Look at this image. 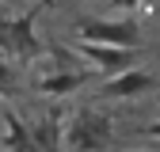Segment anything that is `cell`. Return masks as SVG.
<instances>
[{"label":"cell","mask_w":160,"mask_h":152,"mask_svg":"<svg viewBox=\"0 0 160 152\" xmlns=\"http://www.w3.org/2000/svg\"><path fill=\"white\" fill-rule=\"evenodd\" d=\"M65 152H107L114 145V122L99 107H76L61 126Z\"/></svg>","instance_id":"6da1fadb"},{"label":"cell","mask_w":160,"mask_h":152,"mask_svg":"<svg viewBox=\"0 0 160 152\" xmlns=\"http://www.w3.org/2000/svg\"><path fill=\"white\" fill-rule=\"evenodd\" d=\"M76 42H95V46H114V50H141V23L137 19H80L76 23Z\"/></svg>","instance_id":"7a4b0ae2"},{"label":"cell","mask_w":160,"mask_h":152,"mask_svg":"<svg viewBox=\"0 0 160 152\" xmlns=\"http://www.w3.org/2000/svg\"><path fill=\"white\" fill-rule=\"evenodd\" d=\"M0 50L12 61H34L42 53V42L34 34V19L19 15V19H0Z\"/></svg>","instance_id":"3957f363"},{"label":"cell","mask_w":160,"mask_h":152,"mask_svg":"<svg viewBox=\"0 0 160 152\" xmlns=\"http://www.w3.org/2000/svg\"><path fill=\"white\" fill-rule=\"evenodd\" d=\"M76 53L88 61L92 72H126L141 65V50H114V46H95V42H76Z\"/></svg>","instance_id":"277c9868"},{"label":"cell","mask_w":160,"mask_h":152,"mask_svg":"<svg viewBox=\"0 0 160 152\" xmlns=\"http://www.w3.org/2000/svg\"><path fill=\"white\" fill-rule=\"evenodd\" d=\"M156 88V76L149 69H126V72H118V76H107L103 84H99V99H137V95H149Z\"/></svg>","instance_id":"5b68a950"},{"label":"cell","mask_w":160,"mask_h":152,"mask_svg":"<svg viewBox=\"0 0 160 152\" xmlns=\"http://www.w3.org/2000/svg\"><path fill=\"white\" fill-rule=\"evenodd\" d=\"M61 126H65V114L57 110V107H50L42 118H34V122L27 126L34 148H38V152H61Z\"/></svg>","instance_id":"8992f818"},{"label":"cell","mask_w":160,"mask_h":152,"mask_svg":"<svg viewBox=\"0 0 160 152\" xmlns=\"http://www.w3.org/2000/svg\"><path fill=\"white\" fill-rule=\"evenodd\" d=\"M92 69H57V72H46V76H38V91H42V95H50V99H61V95H72L76 88H84L88 80H92Z\"/></svg>","instance_id":"52a82bcc"},{"label":"cell","mask_w":160,"mask_h":152,"mask_svg":"<svg viewBox=\"0 0 160 152\" xmlns=\"http://www.w3.org/2000/svg\"><path fill=\"white\" fill-rule=\"evenodd\" d=\"M0 118H4V133H0V148L8 152H38L31 133H27V122L19 118L12 107H0Z\"/></svg>","instance_id":"ba28073f"},{"label":"cell","mask_w":160,"mask_h":152,"mask_svg":"<svg viewBox=\"0 0 160 152\" xmlns=\"http://www.w3.org/2000/svg\"><path fill=\"white\" fill-rule=\"evenodd\" d=\"M12 76H15L12 65H8V61H0V99H4V91L12 88Z\"/></svg>","instance_id":"9c48e42d"},{"label":"cell","mask_w":160,"mask_h":152,"mask_svg":"<svg viewBox=\"0 0 160 152\" xmlns=\"http://www.w3.org/2000/svg\"><path fill=\"white\" fill-rule=\"evenodd\" d=\"M137 4H141V0H111V8H114V12H133Z\"/></svg>","instance_id":"30bf717a"},{"label":"cell","mask_w":160,"mask_h":152,"mask_svg":"<svg viewBox=\"0 0 160 152\" xmlns=\"http://www.w3.org/2000/svg\"><path fill=\"white\" fill-rule=\"evenodd\" d=\"M46 4H53V0H46Z\"/></svg>","instance_id":"8fae6325"}]
</instances>
